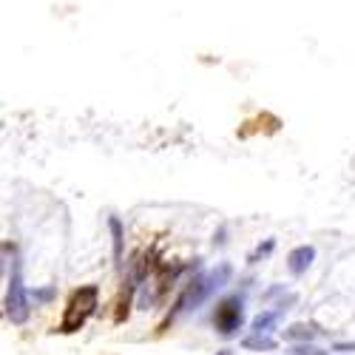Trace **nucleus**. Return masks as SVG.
I'll return each instance as SVG.
<instances>
[{
  "label": "nucleus",
  "instance_id": "nucleus-1",
  "mask_svg": "<svg viewBox=\"0 0 355 355\" xmlns=\"http://www.w3.org/2000/svg\"><path fill=\"white\" fill-rule=\"evenodd\" d=\"M230 279H233V264H227V261L216 264V268L208 270V273H196L193 282L182 290L180 299H176V313H180V310H196V307H202V304L208 302L216 290H222Z\"/></svg>",
  "mask_w": 355,
  "mask_h": 355
},
{
  "label": "nucleus",
  "instance_id": "nucleus-2",
  "mask_svg": "<svg viewBox=\"0 0 355 355\" xmlns=\"http://www.w3.org/2000/svg\"><path fill=\"white\" fill-rule=\"evenodd\" d=\"M97 307H100V287L97 284H83L80 290H74L69 304H66L63 321H60V333H77L83 324L97 313Z\"/></svg>",
  "mask_w": 355,
  "mask_h": 355
},
{
  "label": "nucleus",
  "instance_id": "nucleus-3",
  "mask_svg": "<svg viewBox=\"0 0 355 355\" xmlns=\"http://www.w3.org/2000/svg\"><path fill=\"white\" fill-rule=\"evenodd\" d=\"M214 327L222 338L239 336L245 327V293H230L227 299H222L214 310Z\"/></svg>",
  "mask_w": 355,
  "mask_h": 355
},
{
  "label": "nucleus",
  "instance_id": "nucleus-4",
  "mask_svg": "<svg viewBox=\"0 0 355 355\" xmlns=\"http://www.w3.org/2000/svg\"><path fill=\"white\" fill-rule=\"evenodd\" d=\"M6 318L12 324H26L28 321V313H32V293L26 290L23 284V276H20V268L15 264V270L9 276V287H6Z\"/></svg>",
  "mask_w": 355,
  "mask_h": 355
},
{
  "label": "nucleus",
  "instance_id": "nucleus-5",
  "mask_svg": "<svg viewBox=\"0 0 355 355\" xmlns=\"http://www.w3.org/2000/svg\"><path fill=\"white\" fill-rule=\"evenodd\" d=\"M295 302V295H287L284 302H279L273 310H261L253 321H250V336H270L273 330H276V324H279V318L290 310V304Z\"/></svg>",
  "mask_w": 355,
  "mask_h": 355
},
{
  "label": "nucleus",
  "instance_id": "nucleus-6",
  "mask_svg": "<svg viewBox=\"0 0 355 355\" xmlns=\"http://www.w3.org/2000/svg\"><path fill=\"white\" fill-rule=\"evenodd\" d=\"M315 261V248L313 245H299V248H293L290 253H287V270L299 279V276H304L307 273V268Z\"/></svg>",
  "mask_w": 355,
  "mask_h": 355
},
{
  "label": "nucleus",
  "instance_id": "nucleus-7",
  "mask_svg": "<svg viewBox=\"0 0 355 355\" xmlns=\"http://www.w3.org/2000/svg\"><path fill=\"white\" fill-rule=\"evenodd\" d=\"M324 330L318 324H307V321H299V324H290V327L282 333L284 341H293V344H313L315 336H321Z\"/></svg>",
  "mask_w": 355,
  "mask_h": 355
},
{
  "label": "nucleus",
  "instance_id": "nucleus-8",
  "mask_svg": "<svg viewBox=\"0 0 355 355\" xmlns=\"http://www.w3.org/2000/svg\"><path fill=\"white\" fill-rule=\"evenodd\" d=\"M108 230H111V245H114V261L116 270H123V250H125V227L120 222V216H108Z\"/></svg>",
  "mask_w": 355,
  "mask_h": 355
},
{
  "label": "nucleus",
  "instance_id": "nucleus-9",
  "mask_svg": "<svg viewBox=\"0 0 355 355\" xmlns=\"http://www.w3.org/2000/svg\"><path fill=\"white\" fill-rule=\"evenodd\" d=\"M242 347H245V349H256V352H273L279 344H276V338H270V336H245V338H242Z\"/></svg>",
  "mask_w": 355,
  "mask_h": 355
},
{
  "label": "nucleus",
  "instance_id": "nucleus-10",
  "mask_svg": "<svg viewBox=\"0 0 355 355\" xmlns=\"http://www.w3.org/2000/svg\"><path fill=\"white\" fill-rule=\"evenodd\" d=\"M54 299H57V287H54V284H46V287L32 290V302H35V307H46V304H51Z\"/></svg>",
  "mask_w": 355,
  "mask_h": 355
},
{
  "label": "nucleus",
  "instance_id": "nucleus-11",
  "mask_svg": "<svg viewBox=\"0 0 355 355\" xmlns=\"http://www.w3.org/2000/svg\"><path fill=\"white\" fill-rule=\"evenodd\" d=\"M273 250H276V239H264L253 253H248V264H259L261 259H268Z\"/></svg>",
  "mask_w": 355,
  "mask_h": 355
},
{
  "label": "nucleus",
  "instance_id": "nucleus-12",
  "mask_svg": "<svg viewBox=\"0 0 355 355\" xmlns=\"http://www.w3.org/2000/svg\"><path fill=\"white\" fill-rule=\"evenodd\" d=\"M293 355H327V352L318 349L315 344H293Z\"/></svg>",
  "mask_w": 355,
  "mask_h": 355
},
{
  "label": "nucleus",
  "instance_id": "nucleus-13",
  "mask_svg": "<svg viewBox=\"0 0 355 355\" xmlns=\"http://www.w3.org/2000/svg\"><path fill=\"white\" fill-rule=\"evenodd\" d=\"M333 352H355V341H336Z\"/></svg>",
  "mask_w": 355,
  "mask_h": 355
},
{
  "label": "nucleus",
  "instance_id": "nucleus-14",
  "mask_svg": "<svg viewBox=\"0 0 355 355\" xmlns=\"http://www.w3.org/2000/svg\"><path fill=\"white\" fill-rule=\"evenodd\" d=\"M282 290H284V284H273L268 293H264V299H276V295H279Z\"/></svg>",
  "mask_w": 355,
  "mask_h": 355
},
{
  "label": "nucleus",
  "instance_id": "nucleus-15",
  "mask_svg": "<svg viewBox=\"0 0 355 355\" xmlns=\"http://www.w3.org/2000/svg\"><path fill=\"white\" fill-rule=\"evenodd\" d=\"M219 355H230V349H222V352H219Z\"/></svg>",
  "mask_w": 355,
  "mask_h": 355
}]
</instances>
